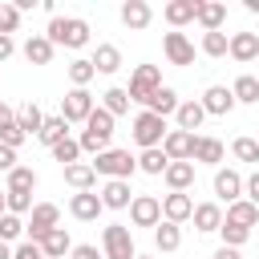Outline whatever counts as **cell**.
Wrapping results in <instances>:
<instances>
[{
    "label": "cell",
    "instance_id": "cell-16",
    "mask_svg": "<svg viewBox=\"0 0 259 259\" xmlns=\"http://www.w3.org/2000/svg\"><path fill=\"white\" fill-rule=\"evenodd\" d=\"M150 20H154V8H150L146 0H125V4H121V24H125V28L142 32V28H150Z\"/></svg>",
    "mask_w": 259,
    "mask_h": 259
},
{
    "label": "cell",
    "instance_id": "cell-56",
    "mask_svg": "<svg viewBox=\"0 0 259 259\" xmlns=\"http://www.w3.org/2000/svg\"><path fill=\"white\" fill-rule=\"evenodd\" d=\"M0 214H8V198L4 194H0Z\"/></svg>",
    "mask_w": 259,
    "mask_h": 259
},
{
    "label": "cell",
    "instance_id": "cell-55",
    "mask_svg": "<svg viewBox=\"0 0 259 259\" xmlns=\"http://www.w3.org/2000/svg\"><path fill=\"white\" fill-rule=\"evenodd\" d=\"M247 4V12H259V0H243Z\"/></svg>",
    "mask_w": 259,
    "mask_h": 259
},
{
    "label": "cell",
    "instance_id": "cell-15",
    "mask_svg": "<svg viewBox=\"0 0 259 259\" xmlns=\"http://www.w3.org/2000/svg\"><path fill=\"white\" fill-rule=\"evenodd\" d=\"M162 49H166V61L170 65H194V45L182 32H166L162 36Z\"/></svg>",
    "mask_w": 259,
    "mask_h": 259
},
{
    "label": "cell",
    "instance_id": "cell-32",
    "mask_svg": "<svg viewBox=\"0 0 259 259\" xmlns=\"http://www.w3.org/2000/svg\"><path fill=\"white\" fill-rule=\"evenodd\" d=\"M194 162L219 166V162H223V142H219V138H198V142H194Z\"/></svg>",
    "mask_w": 259,
    "mask_h": 259
},
{
    "label": "cell",
    "instance_id": "cell-27",
    "mask_svg": "<svg viewBox=\"0 0 259 259\" xmlns=\"http://www.w3.org/2000/svg\"><path fill=\"white\" fill-rule=\"evenodd\" d=\"M89 61H93L97 73H117V69H121V49H117V45H97V53H93Z\"/></svg>",
    "mask_w": 259,
    "mask_h": 259
},
{
    "label": "cell",
    "instance_id": "cell-25",
    "mask_svg": "<svg viewBox=\"0 0 259 259\" xmlns=\"http://www.w3.org/2000/svg\"><path fill=\"white\" fill-rule=\"evenodd\" d=\"M231 57H235L239 65L255 61V57H259V36H255V32H235V36H231Z\"/></svg>",
    "mask_w": 259,
    "mask_h": 259
},
{
    "label": "cell",
    "instance_id": "cell-36",
    "mask_svg": "<svg viewBox=\"0 0 259 259\" xmlns=\"http://www.w3.org/2000/svg\"><path fill=\"white\" fill-rule=\"evenodd\" d=\"M36 138H40V142H45V146L53 150L57 142H65V138H69V121H65L61 113H57V117H45V130H40Z\"/></svg>",
    "mask_w": 259,
    "mask_h": 259
},
{
    "label": "cell",
    "instance_id": "cell-30",
    "mask_svg": "<svg viewBox=\"0 0 259 259\" xmlns=\"http://www.w3.org/2000/svg\"><path fill=\"white\" fill-rule=\"evenodd\" d=\"M166 166H170V158H166V150H162V146H154V150H142V154H138V170H142V174H154V178H158V174H166Z\"/></svg>",
    "mask_w": 259,
    "mask_h": 259
},
{
    "label": "cell",
    "instance_id": "cell-48",
    "mask_svg": "<svg viewBox=\"0 0 259 259\" xmlns=\"http://www.w3.org/2000/svg\"><path fill=\"white\" fill-rule=\"evenodd\" d=\"M12 170H16V150L0 142V174H12Z\"/></svg>",
    "mask_w": 259,
    "mask_h": 259
},
{
    "label": "cell",
    "instance_id": "cell-9",
    "mask_svg": "<svg viewBox=\"0 0 259 259\" xmlns=\"http://www.w3.org/2000/svg\"><path fill=\"white\" fill-rule=\"evenodd\" d=\"M194 142H198V134L170 130V134H166V142H162V150H166V158H170V162H194Z\"/></svg>",
    "mask_w": 259,
    "mask_h": 259
},
{
    "label": "cell",
    "instance_id": "cell-14",
    "mask_svg": "<svg viewBox=\"0 0 259 259\" xmlns=\"http://www.w3.org/2000/svg\"><path fill=\"white\" fill-rule=\"evenodd\" d=\"M97 194H101V206H105V210H125V206L134 202V190H130V182H121V178H109Z\"/></svg>",
    "mask_w": 259,
    "mask_h": 259
},
{
    "label": "cell",
    "instance_id": "cell-47",
    "mask_svg": "<svg viewBox=\"0 0 259 259\" xmlns=\"http://www.w3.org/2000/svg\"><path fill=\"white\" fill-rule=\"evenodd\" d=\"M24 138H28V134H24L20 125H8V130H0V142H4V146H12V150H16Z\"/></svg>",
    "mask_w": 259,
    "mask_h": 259
},
{
    "label": "cell",
    "instance_id": "cell-29",
    "mask_svg": "<svg viewBox=\"0 0 259 259\" xmlns=\"http://www.w3.org/2000/svg\"><path fill=\"white\" fill-rule=\"evenodd\" d=\"M85 134H93V138H101V142H109V138H113V113L97 105V109L89 113V121H85Z\"/></svg>",
    "mask_w": 259,
    "mask_h": 259
},
{
    "label": "cell",
    "instance_id": "cell-11",
    "mask_svg": "<svg viewBox=\"0 0 259 259\" xmlns=\"http://www.w3.org/2000/svg\"><path fill=\"white\" fill-rule=\"evenodd\" d=\"M198 101H202V109H206L210 117H227V113L239 105V101H235V93H231L227 85H210V89H206Z\"/></svg>",
    "mask_w": 259,
    "mask_h": 259
},
{
    "label": "cell",
    "instance_id": "cell-57",
    "mask_svg": "<svg viewBox=\"0 0 259 259\" xmlns=\"http://www.w3.org/2000/svg\"><path fill=\"white\" fill-rule=\"evenodd\" d=\"M138 259H154V255H138Z\"/></svg>",
    "mask_w": 259,
    "mask_h": 259
},
{
    "label": "cell",
    "instance_id": "cell-10",
    "mask_svg": "<svg viewBox=\"0 0 259 259\" xmlns=\"http://www.w3.org/2000/svg\"><path fill=\"white\" fill-rule=\"evenodd\" d=\"M101 210H105V206H101V194H97V190H81V194L69 198V214H73L77 223H97Z\"/></svg>",
    "mask_w": 259,
    "mask_h": 259
},
{
    "label": "cell",
    "instance_id": "cell-26",
    "mask_svg": "<svg viewBox=\"0 0 259 259\" xmlns=\"http://www.w3.org/2000/svg\"><path fill=\"white\" fill-rule=\"evenodd\" d=\"M154 247H158V251H178V247H182V227L162 219V223L154 227Z\"/></svg>",
    "mask_w": 259,
    "mask_h": 259
},
{
    "label": "cell",
    "instance_id": "cell-35",
    "mask_svg": "<svg viewBox=\"0 0 259 259\" xmlns=\"http://www.w3.org/2000/svg\"><path fill=\"white\" fill-rule=\"evenodd\" d=\"M16 125H20L24 134H40V130H45V113H40V105H32V101L20 105V109H16Z\"/></svg>",
    "mask_w": 259,
    "mask_h": 259
},
{
    "label": "cell",
    "instance_id": "cell-39",
    "mask_svg": "<svg viewBox=\"0 0 259 259\" xmlns=\"http://www.w3.org/2000/svg\"><path fill=\"white\" fill-rule=\"evenodd\" d=\"M8 190H24V194H32V190H36V170H32V166H16V170L8 174Z\"/></svg>",
    "mask_w": 259,
    "mask_h": 259
},
{
    "label": "cell",
    "instance_id": "cell-37",
    "mask_svg": "<svg viewBox=\"0 0 259 259\" xmlns=\"http://www.w3.org/2000/svg\"><path fill=\"white\" fill-rule=\"evenodd\" d=\"M97 77V69H93V61H85V57H77L73 65H69V81H73V89H85L89 81Z\"/></svg>",
    "mask_w": 259,
    "mask_h": 259
},
{
    "label": "cell",
    "instance_id": "cell-2",
    "mask_svg": "<svg viewBox=\"0 0 259 259\" xmlns=\"http://www.w3.org/2000/svg\"><path fill=\"white\" fill-rule=\"evenodd\" d=\"M97 174H105V178H121V182H130V174L138 170V158L130 154V150H105V154H97L93 162H89Z\"/></svg>",
    "mask_w": 259,
    "mask_h": 259
},
{
    "label": "cell",
    "instance_id": "cell-41",
    "mask_svg": "<svg viewBox=\"0 0 259 259\" xmlns=\"http://www.w3.org/2000/svg\"><path fill=\"white\" fill-rule=\"evenodd\" d=\"M219 235H223V247H235V251H239V247L251 239V231H247V227H239V223H227V219H223Z\"/></svg>",
    "mask_w": 259,
    "mask_h": 259
},
{
    "label": "cell",
    "instance_id": "cell-54",
    "mask_svg": "<svg viewBox=\"0 0 259 259\" xmlns=\"http://www.w3.org/2000/svg\"><path fill=\"white\" fill-rule=\"evenodd\" d=\"M0 259H12V247H8L4 239H0Z\"/></svg>",
    "mask_w": 259,
    "mask_h": 259
},
{
    "label": "cell",
    "instance_id": "cell-13",
    "mask_svg": "<svg viewBox=\"0 0 259 259\" xmlns=\"http://www.w3.org/2000/svg\"><path fill=\"white\" fill-rule=\"evenodd\" d=\"M243 182H247V178H243L239 170H214V194H219L227 206L243 198Z\"/></svg>",
    "mask_w": 259,
    "mask_h": 259
},
{
    "label": "cell",
    "instance_id": "cell-49",
    "mask_svg": "<svg viewBox=\"0 0 259 259\" xmlns=\"http://www.w3.org/2000/svg\"><path fill=\"white\" fill-rule=\"evenodd\" d=\"M69 259H105V255H101L93 243H77V247L69 251Z\"/></svg>",
    "mask_w": 259,
    "mask_h": 259
},
{
    "label": "cell",
    "instance_id": "cell-44",
    "mask_svg": "<svg viewBox=\"0 0 259 259\" xmlns=\"http://www.w3.org/2000/svg\"><path fill=\"white\" fill-rule=\"evenodd\" d=\"M4 198H8V214H32V194H24V190H4Z\"/></svg>",
    "mask_w": 259,
    "mask_h": 259
},
{
    "label": "cell",
    "instance_id": "cell-1",
    "mask_svg": "<svg viewBox=\"0 0 259 259\" xmlns=\"http://www.w3.org/2000/svg\"><path fill=\"white\" fill-rule=\"evenodd\" d=\"M45 36H49L53 45H65V49H85V45H89V24H85L81 16H53Z\"/></svg>",
    "mask_w": 259,
    "mask_h": 259
},
{
    "label": "cell",
    "instance_id": "cell-17",
    "mask_svg": "<svg viewBox=\"0 0 259 259\" xmlns=\"http://www.w3.org/2000/svg\"><path fill=\"white\" fill-rule=\"evenodd\" d=\"M198 4H202V0H170V4L162 8V16H166V24L182 28V24L198 20Z\"/></svg>",
    "mask_w": 259,
    "mask_h": 259
},
{
    "label": "cell",
    "instance_id": "cell-23",
    "mask_svg": "<svg viewBox=\"0 0 259 259\" xmlns=\"http://www.w3.org/2000/svg\"><path fill=\"white\" fill-rule=\"evenodd\" d=\"M162 178H166V186H170V190H182V194H186V190H190V182H194V162H170Z\"/></svg>",
    "mask_w": 259,
    "mask_h": 259
},
{
    "label": "cell",
    "instance_id": "cell-42",
    "mask_svg": "<svg viewBox=\"0 0 259 259\" xmlns=\"http://www.w3.org/2000/svg\"><path fill=\"white\" fill-rule=\"evenodd\" d=\"M28 231V223L20 219V214H0V239L4 243H12V239H20Z\"/></svg>",
    "mask_w": 259,
    "mask_h": 259
},
{
    "label": "cell",
    "instance_id": "cell-20",
    "mask_svg": "<svg viewBox=\"0 0 259 259\" xmlns=\"http://www.w3.org/2000/svg\"><path fill=\"white\" fill-rule=\"evenodd\" d=\"M223 20H227V4H219V0H202L198 4V24L206 32H223Z\"/></svg>",
    "mask_w": 259,
    "mask_h": 259
},
{
    "label": "cell",
    "instance_id": "cell-51",
    "mask_svg": "<svg viewBox=\"0 0 259 259\" xmlns=\"http://www.w3.org/2000/svg\"><path fill=\"white\" fill-rule=\"evenodd\" d=\"M8 125H16V109L0 101V130H8Z\"/></svg>",
    "mask_w": 259,
    "mask_h": 259
},
{
    "label": "cell",
    "instance_id": "cell-19",
    "mask_svg": "<svg viewBox=\"0 0 259 259\" xmlns=\"http://www.w3.org/2000/svg\"><path fill=\"white\" fill-rule=\"evenodd\" d=\"M73 247H77V243L69 239V231H65V227H57V231H49V235L40 239V251H45V259H65Z\"/></svg>",
    "mask_w": 259,
    "mask_h": 259
},
{
    "label": "cell",
    "instance_id": "cell-22",
    "mask_svg": "<svg viewBox=\"0 0 259 259\" xmlns=\"http://www.w3.org/2000/svg\"><path fill=\"white\" fill-rule=\"evenodd\" d=\"M65 182L81 194V190H93L97 186V170L89 166V162H77V166H65Z\"/></svg>",
    "mask_w": 259,
    "mask_h": 259
},
{
    "label": "cell",
    "instance_id": "cell-43",
    "mask_svg": "<svg viewBox=\"0 0 259 259\" xmlns=\"http://www.w3.org/2000/svg\"><path fill=\"white\" fill-rule=\"evenodd\" d=\"M231 154H235L239 162H259V142H255V138H235V142H231Z\"/></svg>",
    "mask_w": 259,
    "mask_h": 259
},
{
    "label": "cell",
    "instance_id": "cell-18",
    "mask_svg": "<svg viewBox=\"0 0 259 259\" xmlns=\"http://www.w3.org/2000/svg\"><path fill=\"white\" fill-rule=\"evenodd\" d=\"M20 53H24V61H28V65H49V61H53V53H57V45L40 32V36H28Z\"/></svg>",
    "mask_w": 259,
    "mask_h": 259
},
{
    "label": "cell",
    "instance_id": "cell-21",
    "mask_svg": "<svg viewBox=\"0 0 259 259\" xmlns=\"http://www.w3.org/2000/svg\"><path fill=\"white\" fill-rule=\"evenodd\" d=\"M174 121H178V130L194 134V130L206 121V109H202V101H182V105H178V113H174Z\"/></svg>",
    "mask_w": 259,
    "mask_h": 259
},
{
    "label": "cell",
    "instance_id": "cell-3",
    "mask_svg": "<svg viewBox=\"0 0 259 259\" xmlns=\"http://www.w3.org/2000/svg\"><path fill=\"white\" fill-rule=\"evenodd\" d=\"M101 255H105V259H138L134 235H130L125 223H109V227L101 231Z\"/></svg>",
    "mask_w": 259,
    "mask_h": 259
},
{
    "label": "cell",
    "instance_id": "cell-52",
    "mask_svg": "<svg viewBox=\"0 0 259 259\" xmlns=\"http://www.w3.org/2000/svg\"><path fill=\"white\" fill-rule=\"evenodd\" d=\"M12 53H16V40H12V36H4V32H0V61H8V57H12Z\"/></svg>",
    "mask_w": 259,
    "mask_h": 259
},
{
    "label": "cell",
    "instance_id": "cell-6",
    "mask_svg": "<svg viewBox=\"0 0 259 259\" xmlns=\"http://www.w3.org/2000/svg\"><path fill=\"white\" fill-rule=\"evenodd\" d=\"M57 223H61V206L57 202H36L32 214H28V239L40 243L49 231H57Z\"/></svg>",
    "mask_w": 259,
    "mask_h": 259
},
{
    "label": "cell",
    "instance_id": "cell-34",
    "mask_svg": "<svg viewBox=\"0 0 259 259\" xmlns=\"http://www.w3.org/2000/svg\"><path fill=\"white\" fill-rule=\"evenodd\" d=\"M101 109H109L113 117H121V113H130V89H121V85H113V89H105V93H101Z\"/></svg>",
    "mask_w": 259,
    "mask_h": 259
},
{
    "label": "cell",
    "instance_id": "cell-7",
    "mask_svg": "<svg viewBox=\"0 0 259 259\" xmlns=\"http://www.w3.org/2000/svg\"><path fill=\"white\" fill-rule=\"evenodd\" d=\"M97 105H93V93L89 89H69L65 97H61V117L73 125V121H89V113H93Z\"/></svg>",
    "mask_w": 259,
    "mask_h": 259
},
{
    "label": "cell",
    "instance_id": "cell-38",
    "mask_svg": "<svg viewBox=\"0 0 259 259\" xmlns=\"http://www.w3.org/2000/svg\"><path fill=\"white\" fill-rule=\"evenodd\" d=\"M53 158H57L61 166H77V162H81V142H77V138L57 142V146H53Z\"/></svg>",
    "mask_w": 259,
    "mask_h": 259
},
{
    "label": "cell",
    "instance_id": "cell-28",
    "mask_svg": "<svg viewBox=\"0 0 259 259\" xmlns=\"http://www.w3.org/2000/svg\"><path fill=\"white\" fill-rule=\"evenodd\" d=\"M178 105H182V101H178V93H174L170 85H162V89L150 97V105H146V109H150V113H158V117H170V113H178Z\"/></svg>",
    "mask_w": 259,
    "mask_h": 259
},
{
    "label": "cell",
    "instance_id": "cell-33",
    "mask_svg": "<svg viewBox=\"0 0 259 259\" xmlns=\"http://www.w3.org/2000/svg\"><path fill=\"white\" fill-rule=\"evenodd\" d=\"M231 93H235V101H239V105H255V101H259V77H251V73L235 77Z\"/></svg>",
    "mask_w": 259,
    "mask_h": 259
},
{
    "label": "cell",
    "instance_id": "cell-5",
    "mask_svg": "<svg viewBox=\"0 0 259 259\" xmlns=\"http://www.w3.org/2000/svg\"><path fill=\"white\" fill-rule=\"evenodd\" d=\"M162 89V69L158 65H138L134 73H130V101H142V105H150V97Z\"/></svg>",
    "mask_w": 259,
    "mask_h": 259
},
{
    "label": "cell",
    "instance_id": "cell-4",
    "mask_svg": "<svg viewBox=\"0 0 259 259\" xmlns=\"http://www.w3.org/2000/svg\"><path fill=\"white\" fill-rule=\"evenodd\" d=\"M166 117H158V113H150V109H142L138 117H134V142L142 146V150H154V146H162L166 142Z\"/></svg>",
    "mask_w": 259,
    "mask_h": 259
},
{
    "label": "cell",
    "instance_id": "cell-50",
    "mask_svg": "<svg viewBox=\"0 0 259 259\" xmlns=\"http://www.w3.org/2000/svg\"><path fill=\"white\" fill-rule=\"evenodd\" d=\"M243 198H247V202H255V206H259V170H255V174H251V178H247V182H243Z\"/></svg>",
    "mask_w": 259,
    "mask_h": 259
},
{
    "label": "cell",
    "instance_id": "cell-24",
    "mask_svg": "<svg viewBox=\"0 0 259 259\" xmlns=\"http://www.w3.org/2000/svg\"><path fill=\"white\" fill-rule=\"evenodd\" d=\"M190 219H194V227H198L202 235H210V231L223 227V210H219V202H198Z\"/></svg>",
    "mask_w": 259,
    "mask_h": 259
},
{
    "label": "cell",
    "instance_id": "cell-31",
    "mask_svg": "<svg viewBox=\"0 0 259 259\" xmlns=\"http://www.w3.org/2000/svg\"><path fill=\"white\" fill-rule=\"evenodd\" d=\"M227 223H239V227H247V231H251V227L259 223V206H255V202H247V198H239V202H231V206H227Z\"/></svg>",
    "mask_w": 259,
    "mask_h": 259
},
{
    "label": "cell",
    "instance_id": "cell-12",
    "mask_svg": "<svg viewBox=\"0 0 259 259\" xmlns=\"http://www.w3.org/2000/svg\"><path fill=\"white\" fill-rule=\"evenodd\" d=\"M190 214H194V198H190V194L170 190V194L162 198V219H166V223H178V227H182Z\"/></svg>",
    "mask_w": 259,
    "mask_h": 259
},
{
    "label": "cell",
    "instance_id": "cell-8",
    "mask_svg": "<svg viewBox=\"0 0 259 259\" xmlns=\"http://www.w3.org/2000/svg\"><path fill=\"white\" fill-rule=\"evenodd\" d=\"M130 223H134V227H158V223H162V198H154V194H134V202H130Z\"/></svg>",
    "mask_w": 259,
    "mask_h": 259
},
{
    "label": "cell",
    "instance_id": "cell-46",
    "mask_svg": "<svg viewBox=\"0 0 259 259\" xmlns=\"http://www.w3.org/2000/svg\"><path fill=\"white\" fill-rule=\"evenodd\" d=\"M12 259H45V251H40V243L24 239V243H16V247H12Z\"/></svg>",
    "mask_w": 259,
    "mask_h": 259
},
{
    "label": "cell",
    "instance_id": "cell-45",
    "mask_svg": "<svg viewBox=\"0 0 259 259\" xmlns=\"http://www.w3.org/2000/svg\"><path fill=\"white\" fill-rule=\"evenodd\" d=\"M16 28H20V8L16 4H0V32L12 36Z\"/></svg>",
    "mask_w": 259,
    "mask_h": 259
},
{
    "label": "cell",
    "instance_id": "cell-40",
    "mask_svg": "<svg viewBox=\"0 0 259 259\" xmlns=\"http://www.w3.org/2000/svg\"><path fill=\"white\" fill-rule=\"evenodd\" d=\"M202 53L206 57H227L231 53V36L227 32H202Z\"/></svg>",
    "mask_w": 259,
    "mask_h": 259
},
{
    "label": "cell",
    "instance_id": "cell-53",
    "mask_svg": "<svg viewBox=\"0 0 259 259\" xmlns=\"http://www.w3.org/2000/svg\"><path fill=\"white\" fill-rule=\"evenodd\" d=\"M214 259H243V255H239L235 247H219V251H214Z\"/></svg>",
    "mask_w": 259,
    "mask_h": 259
}]
</instances>
